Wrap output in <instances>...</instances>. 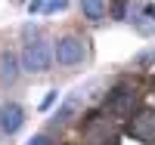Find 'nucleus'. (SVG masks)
I'll return each instance as SVG.
<instances>
[{
    "instance_id": "nucleus-1",
    "label": "nucleus",
    "mask_w": 155,
    "mask_h": 145,
    "mask_svg": "<svg viewBox=\"0 0 155 145\" xmlns=\"http://www.w3.org/2000/svg\"><path fill=\"white\" fill-rule=\"evenodd\" d=\"M84 142L87 145H118L121 142V133H118V127H115L106 114H87L84 117Z\"/></svg>"
},
{
    "instance_id": "nucleus-2",
    "label": "nucleus",
    "mask_w": 155,
    "mask_h": 145,
    "mask_svg": "<svg viewBox=\"0 0 155 145\" xmlns=\"http://www.w3.org/2000/svg\"><path fill=\"white\" fill-rule=\"evenodd\" d=\"M137 102H140L137 90H134L130 84H121V87H115L112 93H109V99H106V111L115 114V117H130L134 108H137Z\"/></svg>"
},
{
    "instance_id": "nucleus-3",
    "label": "nucleus",
    "mask_w": 155,
    "mask_h": 145,
    "mask_svg": "<svg viewBox=\"0 0 155 145\" xmlns=\"http://www.w3.org/2000/svg\"><path fill=\"white\" fill-rule=\"evenodd\" d=\"M22 62L28 71H47L50 62H53V49H50V43L44 40L41 34H34V40L25 43V52H22Z\"/></svg>"
},
{
    "instance_id": "nucleus-4",
    "label": "nucleus",
    "mask_w": 155,
    "mask_h": 145,
    "mask_svg": "<svg viewBox=\"0 0 155 145\" xmlns=\"http://www.w3.org/2000/svg\"><path fill=\"white\" fill-rule=\"evenodd\" d=\"M53 56H56L59 65H68V68H71V65H84V59H87V40L68 34V37H62V40L56 43Z\"/></svg>"
},
{
    "instance_id": "nucleus-5",
    "label": "nucleus",
    "mask_w": 155,
    "mask_h": 145,
    "mask_svg": "<svg viewBox=\"0 0 155 145\" xmlns=\"http://www.w3.org/2000/svg\"><path fill=\"white\" fill-rule=\"evenodd\" d=\"M127 133L140 142H146V145H155V108H143L127 124Z\"/></svg>"
},
{
    "instance_id": "nucleus-6",
    "label": "nucleus",
    "mask_w": 155,
    "mask_h": 145,
    "mask_svg": "<svg viewBox=\"0 0 155 145\" xmlns=\"http://www.w3.org/2000/svg\"><path fill=\"white\" fill-rule=\"evenodd\" d=\"M22 124H25V111H22V105H16V102H3V105H0V130H3L6 136L19 133Z\"/></svg>"
},
{
    "instance_id": "nucleus-7",
    "label": "nucleus",
    "mask_w": 155,
    "mask_h": 145,
    "mask_svg": "<svg viewBox=\"0 0 155 145\" xmlns=\"http://www.w3.org/2000/svg\"><path fill=\"white\" fill-rule=\"evenodd\" d=\"M81 99H84V90H74V93H71V96H68L65 102H62V108L56 111V117H53V124H56V127H62V124H68L71 117H74V111L81 108Z\"/></svg>"
},
{
    "instance_id": "nucleus-8",
    "label": "nucleus",
    "mask_w": 155,
    "mask_h": 145,
    "mask_svg": "<svg viewBox=\"0 0 155 145\" xmlns=\"http://www.w3.org/2000/svg\"><path fill=\"white\" fill-rule=\"evenodd\" d=\"M16 77H19V59L16 52L3 49L0 52V84H16Z\"/></svg>"
},
{
    "instance_id": "nucleus-9",
    "label": "nucleus",
    "mask_w": 155,
    "mask_h": 145,
    "mask_svg": "<svg viewBox=\"0 0 155 145\" xmlns=\"http://www.w3.org/2000/svg\"><path fill=\"white\" fill-rule=\"evenodd\" d=\"M81 9L90 22H102L106 19V0H81Z\"/></svg>"
},
{
    "instance_id": "nucleus-10",
    "label": "nucleus",
    "mask_w": 155,
    "mask_h": 145,
    "mask_svg": "<svg viewBox=\"0 0 155 145\" xmlns=\"http://www.w3.org/2000/svg\"><path fill=\"white\" fill-rule=\"evenodd\" d=\"M65 6H68V0H50V3L44 6V12L50 16V12H59V9H65Z\"/></svg>"
},
{
    "instance_id": "nucleus-11",
    "label": "nucleus",
    "mask_w": 155,
    "mask_h": 145,
    "mask_svg": "<svg viewBox=\"0 0 155 145\" xmlns=\"http://www.w3.org/2000/svg\"><path fill=\"white\" fill-rule=\"evenodd\" d=\"M28 145H53V142H50V136H47V133H37V136H31V139H28Z\"/></svg>"
},
{
    "instance_id": "nucleus-12",
    "label": "nucleus",
    "mask_w": 155,
    "mask_h": 145,
    "mask_svg": "<svg viewBox=\"0 0 155 145\" xmlns=\"http://www.w3.org/2000/svg\"><path fill=\"white\" fill-rule=\"evenodd\" d=\"M127 12V0H115V19H124Z\"/></svg>"
},
{
    "instance_id": "nucleus-13",
    "label": "nucleus",
    "mask_w": 155,
    "mask_h": 145,
    "mask_svg": "<svg viewBox=\"0 0 155 145\" xmlns=\"http://www.w3.org/2000/svg\"><path fill=\"white\" fill-rule=\"evenodd\" d=\"M28 9H31V12H41V9H44V0H28Z\"/></svg>"
}]
</instances>
